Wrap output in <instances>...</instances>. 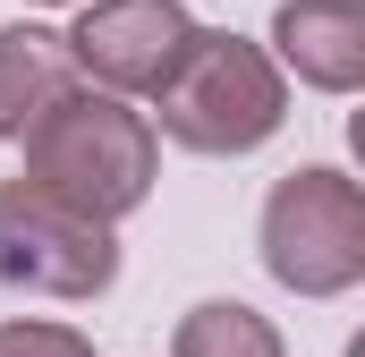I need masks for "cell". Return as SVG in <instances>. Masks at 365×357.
<instances>
[{"label": "cell", "instance_id": "7a4b0ae2", "mask_svg": "<svg viewBox=\"0 0 365 357\" xmlns=\"http://www.w3.org/2000/svg\"><path fill=\"white\" fill-rule=\"evenodd\" d=\"M153 111H162V136L187 154H255L289 119V86H280V60L264 43L204 26L195 51L179 60V77L153 94Z\"/></svg>", "mask_w": 365, "mask_h": 357}, {"label": "cell", "instance_id": "8fae6325", "mask_svg": "<svg viewBox=\"0 0 365 357\" xmlns=\"http://www.w3.org/2000/svg\"><path fill=\"white\" fill-rule=\"evenodd\" d=\"M349 357H365V332H357V341H349Z\"/></svg>", "mask_w": 365, "mask_h": 357}, {"label": "cell", "instance_id": "52a82bcc", "mask_svg": "<svg viewBox=\"0 0 365 357\" xmlns=\"http://www.w3.org/2000/svg\"><path fill=\"white\" fill-rule=\"evenodd\" d=\"M77 86H86V69H77L68 34H51V26H0V136L9 145H26L34 119L60 111Z\"/></svg>", "mask_w": 365, "mask_h": 357}, {"label": "cell", "instance_id": "30bf717a", "mask_svg": "<svg viewBox=\"0 0 365 357\" xmlns=\"http://www.w3.org/2000/svg\"><path fill=\"white\" fill-rule=\"evenodd\" d=\"M349 154L365 162V111H349Z\"/></svg>", "mask_w": 365, "mask_h": 357}, {"label": "cell", "instance_id": "8992f818", "mask_svg": "<svg viewBox=\"0 0 365 357\" xmlns=\"http://www.w3.org/2000/svg\"><path fill=\"white\" fill-rule=\"evenodd\" d=\"M272 51L314 94H365V0H280Z\"/></svg>", "mask_w": 365, "mask_h": 357}, {"label": "cell", "instance_id": "277c9868", "mask_svg": "<svg viewBox=\"0 0 365 357\" xmlns=\"http://www.w3.org/2000/svg\"><path fill=\"white\" fill-rule=\"evenodd\" d=\"M0 281L26 298H68L86 306L119 281V238L110 221L77 213L68 196L34 187V178H0Z\"/></svg>", "mask_w": 365, "mask_h": 357}, {"label": "cell", "instance_id": "9c48e42d", "mask_svg": "<svg viewBox=\"0 0 365 357\" xmlns=\"http://www.w3.org/2000/svg\"><path fill=\"white\" fill-rule=\"evenodd\" d=\"M0 357H93L86 332H68V323H0Z\"/></svg>", "mask_w": 365, "mask_h": 357}, {"label": "cell", "instance_id": "3957f363", "mask_svg": "<svg viewBox=\"0 0 365 357\" xmlns=\"http://www.w3.org/2000/svg\"><path fill=\"white\" fill-rule=\"evenodd\" d=\"M264 272L297 298H340L365 281V178H340L323 162L272 178L264 221H255Z\"/></svg>", "mask_w": 365, "mask_h": 357}, {"label": "cell", "instance_id": "ba28073f", "mask_svg": "<svg viewBox=\"0 0 365 357\" xmlns=\"http://www.w3.org/2000/svg\"><path fill=\"white\" fill-rule=\"evenodd\" d=\"M170 357H280V332H272V315H255L247 298H204V306L179 315Z\"/></svg>", "mask_w": 365, "mask_h": 357}, {"label": "cell", "instance_id": "6da1fadb", "mask_svg": "<svg viewBox=\"0 0 365 357\" xmlns=\"http://www.w3.org/2000/svg\"><path fill=\"white\" fill-rule=\"evenodd\" d=\"M153 171H162V128L145 111H128L119 94H102V86H77L26 136V178L51 187V196H68L93 221L136 213L153 196Z\"/></svg>", "mask_w": 365, "mask_h": 357}, {"label": "cell", "instance_id": "5b68a950", "mask_svg": "<svg viewBox=\"0 0 365 357\" xmlns=\"http://www.w3.org/2000/svg\"><path fill=\"white\" fill-rule=\"evenodd\" d=\"M195 17H187L179 0H86V17H77V34H68V51H77V69H86V86L102 94H162L179 77V60L195 51Z\"/></svg>", "mask_w": 365, "mask_h": 357}]
</instances>
